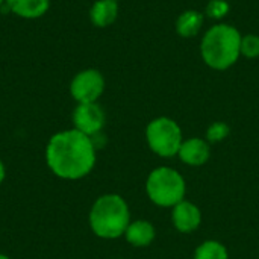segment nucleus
<instances>
[{"label": "nucleus", "mask_w": 259, "mask_h": 259, "mask_svg": "<svg viewBox=\"0 0 259 259\" xmlns=\"http://www.w3.org/2000/svg\"><path fill=\"white\" fill-rule=\"evenodd\" d=\"M97 161V147L91 137L67 129L50 137L46 146V162L50 171L64 181L87 178Z\"/></svg>", "instance_id": "nucleus-1"}, {"label": "nucleus", "mask_w": 259, "mask_h": 259, "mask_svg": "<svg viewBox=\"0 0 259 259\" xmlns=\"http://www.w3.org/2000/svg\"><path fill=\"white\" fill-rule=\"evenodd\" d=\"M241 32L229 23L212 24L200 39L202 61L215 71L229 70L241 56Z\"/></svg>", "instance_id": "nucleus-2"}, {"label": "nucleus", "mask_w": 259, "mask_h": 259, "mask_svg": "<svg viewBox=\"0 0 259 259\" xmlns=\"http://www.w3.org/2000/svg\"><path fill=\"white\" fill-rule=\"evenodd\" d=\"M131 222L127 202L115 193L97 197L88 215L93 234L102 240H117L123 237Z\"/></svg>", "instance_id": "nucleus-3"}, {"label": "nucleus", "mask_w": 259, "mask_h": 259, "mask_svg": "<svg viewBox=\"0 0 259 259\" xmlns=\"http://www.w3.org/2000/svg\"><path fill=\"white\" fill-rule=\"evenodd\" d=\"M146 194L152 203L161 208H173L185 199L187 182L171 167H158L146 179Z\"/></svg>", "instance_id": "nucleus-4"}, {"label": "nucleus", "mask_w": 259, "mask_h": 259, "mask_svg": "<svg viewBox=\"0 0 259 259\" xmlns=\"http://www.w3.org/2000/svg\"><path fill=\"white\" fill-rule=\"evenodd\" d=\"M149 149L161 158L178 156L184 143L181 126L170 117H156L146 127Z\"/></svg>", "instance_id": "nucleus-5"}, {"label": "nucleus", "mask_w": 259, "mask_h": 259, "mask_svg": "<svg viewBox=\"0 0 259 259\" xmlns=\"http://www.w3.org/2000/svg\"><path fill=\"white\" fill-rule=\"evenodd\" d=\"M105 76L97 68H83L70 82V96L76 103H96L105 93Z\"/></svg>", "instance_id": "nucleus-6"}, {"label": "nucleus", "mask_w": 259, "mask_h": 259, "mask_svg": "<svg viewBox=\"0 0 259 259\" xmlns=\"http://www.w3.org/2000/svg\"><path fill=\"white\" fill-rule=\"evenodd\" d=\"M71 120H73V129L93 138L103 131L106 123V115L103 108L97 102L77 103L71 114Z\"/></svg>", "instance_id": "nucleus-7"}, {"label": "nucleus", "mask_w": 259, "mask_h": 259, "mask_svg": "<svg viewBox=\"0 0 259 259\" xmlns=\"http://www.w3.org/2000/svg\"><path fill=\"white\" fill-rule=\"evenodd\" d=\"M171 223L181 234H191L202 223V212L197 205L184 199L171 208Z\"/></svg>", "instance_id": "nucleus-8"}, {"label": "nucleus", "mask_w": 259, "mask_h": 259, "mask_svg": "<svg viewBox=\"0 0 259 259\" xmlns=\"http://www.w3.org/2000/svg\"><path fill=\"white\" fill-rule=\"evenodd\" d=\"M179 159L190 167H202L211 158V144L205 138H188L184 140L179 153Z\"/></svg>", "instance_id": "nucleus-9"}, {"label": "nucleus", "mask_w": 259, "mask_h": 259, "mask_svg": "<svg viewBox=\"0 0 259 259\" xmlns=\"http://www.w3.org/2000/svg\"><path fill=\"white\" fill-rule=\"evenodd\" d=\"M8 9L24 20H36L47 14L50 0H5Z\"/></svg>", "instance_id": "nucleus-10"}, {"label": "nucleus", "mask_w": 259, "mask_h": 259, "mask_svg": "<svg viewBox=\"0 0 259 259\" xmlns=\"http://www.w3.org/2000/svg\"><path fill=\"white\" fill-rule=\"evenodd\" d=\"M123 237L134 247H147L155 241L156 229L147 220H134L129 223Z\"/></svg>", "instance_id": "nucleus-11"}, {"label": "nucleus", "mask_w": 259, "mask_h": 259, "mask_svg": "<svg viewBox=\"0 0 259 259\" xmlns=\"http://www.w3.org/2000/svg\"><path fill=\"white\" fill-rule=\"evenodd\" d=\"M118 18V2L96 0L90 8V20L96 27H109Z\"/></svg>", "instance_id": "nucleus-12"}, {"label": "nucleus", "mask_w": 259, "mask_h": 259, "mask_svg": "<svg viewBox=\"0 0 259 259\" xmlns=\"http://www.w3.org/2000/svg\"><path fill=\"white\" fill-rule=\"evenodd\" d=\"M203 23H205V15L202 12L196 9H187L178 17L175 23V29L178 35L182 38H194L200 33Z\"/></svg>", "instance_id": "nucleus-13"}, {"label": "nucleus", "mask_w": 259, "mask_h": 259, "mask_svg": "<svg viewBox=\"0 0 259 259\" xmlns=\"http://www.w3.org/2000/svg\"><path fill=\"white\" fill-rule=\"evenodd\" d=\"M193 259H229L228 249L217 240H206L194 250Z\"/></svg>", "instance_id": "nucleus-14"}, {"label": "nucleus", "mask_w": 259, "mask_h": 259, "mask_svg": "<svg viewBox=\"0 0 259 259\" xmlns=\"http://www.w3.org/2000/svg\"><path fill=\"white\" fill-rule=\"evenodd\" d=\"M231 134V127L228 123L225 121H214L208 126L206 134H205V140L209 144H215V143H222L225 141Z\"/></svg>", "instance_id": "nucleus-15"}, {"label": "nucleus", "mask_w": 259, "mask_h": 259, "mask_svg": "<svg viewBox=\"0 0 259 259\" xmlns=\"http://www.w3.org/2000/svg\"><path fill=\"white\" fill-rule=\"evenodd\" d=\"M241 56L247 59L259 58V35L247 33L241 38Z\"/></svg>", "instance_id": "nucleus-16"}, {"label": "nucleus", "mask_w": 259, "mask_h": 259, "mask_svg": "<svg viewBox=\"0 0 259 259\" xmlns=\"http://www.w3.org/2000/svg\"><path fill=\"white\" fill-rule=\"evenodd\" d=\"M229 3L226 0H211L206 5V15L212 20H222L229 14Z\"/></svg>", "instance_id": "nucleus-17"}, {"label": "nucleus", "mask_w": 259, "mask_h": 259, "mask_svg": "<svg viewBox=\"0 0 259 259\" xmlns=\"http://www.w3.org/2000/svg\"><path fill=\"white\" fill-rule=\"evenodd\" d=\"M5 178H6V167H5V164H3V161L0 159V185L3 184V181H5Z\"/></svg>", "instance_id": "nucleus-18"}, {"label": "nucleus", "mask_w": 259, "mask_h": 259, "mask_svg": "<svg viewBox=\"0 0 259 259\" xmlns=\"http://www.w3.org/2000/svg\"><path fill=\"white\" fill-rule=\"evenodd\" d=\"M0 259H11L8 255H5V253H0Z\"/></svg>", "instance_id": "nucleus-19"}, {"label": "nucleus", "mask_w": 259, "mask_h": 259, "mask_svg": "<svg viewBox=\"0 0 259 259\" xmlns=\"http://www.w3.org/2000/svg\"><path fill=\"white\" fill-rule=\"evenodd\" d=\"M3 5H5V0H0V8H2Z\"/></svg>", "instance_id": "nucleus-20"}, {"label": "nucleus", "mask_w": 259, "mask_h": 259, "mask_svg": "<svg viewBox=\"0 0 259 259\" xmlns=\"http://www.w3.org/2000/svg\"><path fill=\"white\" fill-rule=\"evenodd\" d=\"M115 2H120V0H115Z\"/></svg>", "instance_id": "nucleus-21"}]
</instances>
